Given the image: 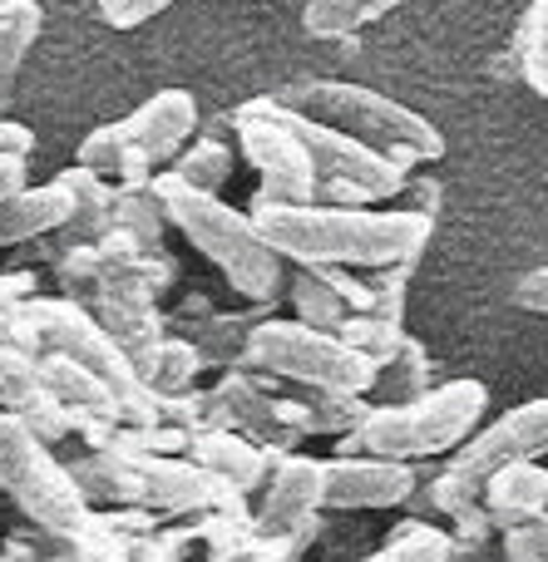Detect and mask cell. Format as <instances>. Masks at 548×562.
<instances>
[{"label": "cell", "instance_id": "obj_2", "mask_svg": "<svg viewBox=\"0 0 548 562\" xmlns=\"http://www.w3.org/2000/svg\"><path fill=\"white\" fill-rule=\"evenodd\" d=\"M154 188L164 198L168 223L233 281V291H243L253 301H272L282 291L287 257H277V247L262 237L253 213H237L217 193H203V188L183 183L178 173H158Z\"/></svg>", "mask_w": 548, "mask_h": 562}, {"label": "cell", "instance_id": "obj_1", "mask_svg": "<svg viewBox=\"0 0 548 562\" xmlns=\"http://www.w3.org/2000/svg\"><path fill=\"white\" fill-rule=\"evenodd\" d=\"M262 237L277 257L297 267H405L430 243V213L425 207H336V203H262L253 207Z\"/></svg>", "mask_w": 548, "mask_h": 562}, {"label": "cell", "instance_id": "obj_24", "mask_svg": "<svg viewBox=\"0 0 548 562\" xmlns=\"http://www.w3.org/2000/svg\"><path fill=\"white\" fill-rule=\"evenodd\" d=\"M455 558V538L440 533L430 524H405L381 553H371L366 562H450Z\"/></svg>", "mask_w": 548, "mask_h": 562}, {"label": "cell", "instance_id": "obj_15", "mask_svg": "<svg viewBox=\"0 0 548 562\" xmlns=\"http://www.w3.org/2000/svg\"><path fill=\"white\" fill-rule=\"evenodd\" d=\"M69 223V188L45 183V188H20L0 203V247L10 243H30L40 233H55V227Z\"/></svg>", "mask_w": 548, "mask_h": 562}, {"label": "cell", "instance_id": "obj_16", "mask_svg": "<svg viewBox=\"0 0 548 562\" xmlns=\"http://www.w3.org/2000/svg\"><path fill=\"white\" fill-rule=\"evenodd\" d=\"M484 508L500 528L519 524V518L548 514V474L539 469V459L529 464H504L484 479Z\"/></svg>", "mask_w": 548, "mask_h": 562}, {"label": "cell", "instance_id": "obj_12", "mask_svg": "<svg viewBox=\"0 0 548 562\" xmlns=\"http://www.w3.org/2000/svg\"><path fill=\"white\" fill-rule=\"evenodd\" d=\"M548 454V400H529V405L500 415L494 425L474 429L455 454V469L470 479H490L504 464H529V459Z\"/></svg>", "mask_w": 548, "mask_h": 562}, {"label": "cell", "instance_id": "obj_33", "mask_svg": "<svg viewBox=\"0 0 548 562\" xmlns=\"http://www.w3.org/2000/svg\"><path fill=\"white\" fill-rule=\"evenodd\" d=\"M450 562H455V558H450Z\"/></svg>", "mask_w": 548, "mask_h": 562}, {"label": "cell", "instance_id": "obj_10", "mask_svg": "<svg viewBox=\"0 0 548 562\" xmlns=\"http://www.w3.org/2000/svg\"><path fill=\"white\" fill-rule=\"evenodd\" d=\"M287 119H292L297 138L312 154L316 198H332L336 207H361V203H385V198H395L405 188V168L395 158L376 154L361 138L342 134L332 124H316V119L297 114V109H287Z\"/></svg>", "mask_w": 548, "mask_h": 562}, {"label": "cell", "instance_id": "obj_22", "mask_svg": "<svg viewBox=\"0 0 548 562\" xmlns=\"http://www.w3.org/2000/svg\"><path fill=\"white\" fill-rule=\"evenodd\" d=\"M361 395H342V390H316L312 405H297V419H302V435L316 429V435H351L356 425L366 419Z\"/></svg>", "mask_w": 548, "mask_h": 562}, {"label": "cell", "instance_id": "obj_18", "mask_svg": "<svg viewBox=\"0 0 548 562\" xmlns=\"http://www.w3.org/2000/svg\"><path fill=\"white\" fill-rule=\"evenodd\" d=\"M376 395H381V405H405V400H421L425 390H430V356H425L421 340L405 336L401 346L391 350V356L376 366Z\"/></svg>", "mask_w": 548, "mask_h": 562}, {"label": "cell", "instance_id": "obj_30", "mask_svg": "<svg viewBox=\"0 0 548 562\" xmlns=\"http://www.w3.org/2000/svg\"><path fill=\"white\" fill-rule=\"evenodd\" d=\"M168 5H174V0H99V15L114 30H134V25H144V20L164 15Z\"/></svg>", "mask_w": 548, "mask_h": 562}, {"label": "cell", "instance_id": "obj_6", "mask_svg": "<svg viewBox=\"0 0 548 562\" xmlns=\"http://www.w3.org/2000/svg\"><path fill=\"white\" fill-rule=\"evenodd\" d=\"M243 360L267 375L297 380L306 390H342V395H366L376 385V360L361 356L346 336L306 321H262L247 330Z\"/></svg>", "mask_w": 548, "mask_h": 562}, {"label": "cell", "instance_id": "obj_27", "mask_svg": "<svg viewBox=\"0 0 548 562\" xmlns=\"http://www.w3.org/2000/svg\"><path fill=\"white\" fill-rule=\"evenodd\" d=\"M174 173L183 178V183L203 188V193H217L223 178L233 173V154H227V144H217V138H198V144L174 164Z\"/></svg>", "mask_w": 548, "mask_h": 562}, {"label": "cell", "instance_id": "obj_28", "mask_svg": "<svg viewBox=\"0 0 548 562\" xmlns=\"http://www.w3.org/2000/svg\"><path fill=\"white\" fill-rule=\"evenodd\" d=\"M430 504L455 524L460 514H470V508L484 504V479H470V474H460V469L450 464V469H445V474L430 484Z\"/></svg>", "mask_w": 548, "mask_h": 562}, {"label": "cell", "instance_id": "obj_3", "mask_svg": "<svg viewBox=\"0 0 548 562\" xmlns=\"http://www.w3.org/2000/svg\"><path fill=\"white\" fill-rule=\"evenodd\" d=\"M277 104L297 109V114L316 119V124H332L342 134L361 138L366 148L395 158L401 168L411 164H435L445 154L440 128L430 124L425 114L395 104L391 94L366 85H346V79H302V85L277 89Z\"/></svg>", "mask_w": 548, "mask_h": 562}, {"label": "cell", "instance_id": "obj_19", "mask_svg": "<svg viewBox=\"0 0 548 562\" xmlns=\"http://www.w3.org/2000/svg\"><path fill=\"white\" fill-rule=\"evenodd\" d=\"M401 5L405 0H306L302 25H306V35H316V40H346Z\"/></svg>", "mask_w": 548, "mask_h": 562}, {"label": "cell", "instance_id": "obj_29", "mask_svg": "<svg viewBox=\"0 0 548 562\" xmlns=\"http://www.w3.org/2000/svg\"><path fill=\"white\" fill-rule=\"evenodd\" d=\"M504 562H548V514L504 528Z\"/></svg>", "mask_w": 548, "mask_h": 562}, {"label": "cell", "instance_id": "obj_21", "mask_svg": "<svg viewBox=\"0 0 548 562\" xmlns=\"http://www.w3.org/2000/svg\"><path fill=\"white\" fill-rule=\"evenodd\" d=\"M148 479V494L158 498V504H208L213 498V484H223V479H213L208 469H188V464H154L144 469Z\"/></svg>", "mask_w": 548, "mask_h": 562}, {"label": "cell", "instance_id": "obj_9", "mask_svg": "<svg viewBox=\"0 0 548 562\" xmlns=\"http://www.w3.org/2000/svg\"><path fill=\"white\" fill-rule=\"evenodd\" d=\"M237 124V144H243L247 164L257 168L262 188H257V203H282V207H302V203H316V168H312V154L306 144L297 138L292 119L287 109L277 104L272 94L262 99H247L237 104L233 114Z\"/></svg>", "mask_w": 548, "mask_h": 562}, {"label": "cell", "instance_id": "obj_8", "mask_svg": "<svg viewBox=\"0 0 548 562\" xmlns=\"http://www.w3.org/2000/svg\"><path fill=\"white\" fill-rule=\"evenodd\" d=\"M0 488L45 533H79L85 528V488H79V479L65 474L49 459L45 439L10 409L0 415Z\"/></svg>", "mask_w": 548, "mask_h": 562}, {"label": "cell", "instance_id": "obj_31", "mask_svg": "<svg viewBox=\"0 0 548 562\" xmlns=\"http://www.w3.org/2000/svg\"><path fill=\"white\" fill-rule=\"evenodd\" d=\"M514 301H519L524 311H539V316H548V267H539V272H524L519 281H514Z\"/></svg>", "mask_w": 548, "mask_h": 562}, {"label": "cell", "instance_id": "obj_23", "mask_svg": "<svg viewBox=\"0 0 548 562\" xmlns=\"http://www.w3.org/2000/svg\"><path fill=\"white\" fill-rule=\"evenodd\" d=\"M138 375H144V385L178 390L198 375V350L183 346V340H154V346L138 356Z\"/></svg>", "mask_w": 548, "mask_h": 562}, {"label": "cell", "instance_id": "obj_17", "mask_svg": "<svg viewBox=\"0 0 548 562\" xmlns=\"http://www.w3.org/2000/svg\"><path fill=\"white\" fill-rule=\"evenodd\" d=\"M198 464L233 488H257L267 479V469H272V449L247 445L237 435H203L198 439Z\"/></svg>", "mask_w": 548, "mask_h": 562}, {"label": "cell", "instance_id": "obj_4", "mask_svg": "<svg viewBox=\"0 0 548 562\" xmlns=\"http://www.w3.org/2000/svg\"><path fill=\"white\" fill-rule=\"evenodd\" d=\"M484 409H490V390L480 380H450L405 405H371L361 425L346 435V454L401 459V464L450 454L480 429Z\"/></svg>", "mask_w": 548, "mask_h": 562}, {"label": "cell", "instance_id": "obj_20", "mask_svg": "<svg viewBox=\"0 0 548 562\" xmlns=\"http://www.w3.org/2000/svg\"><path fill=\"white\" fill-rule=\"evenodd\" d=\"M40 40V5L35 0H0V104L15 89L30 45Z\"/></svg>", "mask_w": 548, "mask_h": 562}, {"label": "cell", "instance_id": "obj_11", "mask_svg": "<svg viewBox=\"0 0 548 562\" xmlns=\"http://www.w3.org/2000/svg\"><path fill=\"white\" fill-rule=\"evenodd\" d=\"M326 508V464L316 459H282L267 479V498L257 508V533L272 543H302Z\"/></svg>", "mask_w": 548, "mask_h": 562}, {"label": "cell", "instance_id": "obj_25", "mask_svg": "<svg viewBox=\"0 0 548 562\" xmlns=\"http://www.w3.org/2000/svg\"><path fill=\"white\" fill-rule=\"evenodd\" d=\"M514 49H519V69H524V79H529V89L548 99V0H534L529 5Z\"/></svg>", "mask_w": 548, "mask_h": 562}, {"label": "cell", "instance_id": "obj_26", "mask_svg": "<svg viewBox=\"0 0 548 562\" xmlns=\"http://www.w3.org/2000/svg\"><path fill=\"white\" fill-rule=\"evenodd\" d=\"M49 400L40 390V370L35 356L25 350H0V405H10V415H30V405Z\"/></svg>", "mask_w": 548, "mask_h": 562}, {"label": "cell", "instance_id": "obj_5", "mask_svg": "<svg viewBox=\"0 0 548 562\" xmlns=\"http://www.w3.org/2000/svg\"><path fill=\"white\" fill-rule=\"evenodd\" d=\"M198 128V104L188 89H158L148 104H138L128 119L104 124L79 144V168L99 173L109 183H148L154 164H168L188 134Z\"/></svg>", "mask_w": 548, "mask_h": 562}, {"label": "cell", "instance_id": "obj_14", "mask_svg": "<svg viewBox=\"0 0 548 562\" xmlns=\"http://www.w3.org/2000/svg\"><path fill=\"white\" fill-rule=\"evenodd\" d=\"M35 370H40V390H45L49 400H55L59 409H69V415H99V419H109V415H119V395L104 385V380L94 375V370H85V366H75V360H65V356H45V360H35Z\"/></svg>", "mask_w": 548, "mask_h": 562}, {"label": "cell", "instance_id": "obj_7", "mask_svg": "<svg viewBox=\"0 0 548 562\" xmlns=\"http://www.w3.org/2000/svg\"><path fill=\"white\" fill-rule=\"evenodd\" d=\"M5 321L20 326V340H25V346L94 370V375L119 395V405L134 409L138 400H144V375H138V366L89 311L69 306V301H30V306L10 311Z\"/></svg>", "mask_w": 548, "mask_h": 562}, {"label": "cell", "instance_id": "obj_13", "mask_svg": "<svg viewBox=\"0 0 548 562\" xmlns=\"http://www.w3.org/2000/svg\"><path fill=\"white\" fill-rule=\"evenodd\" d=\"M415 494V474L401 459L342 454L326 464V508H395Z\"/></svg>", "mask_w": 548, "mask_h": 562}, {"label": "cell", "instance_id": "obj_32", "mask_svg": "<svg viewBox=\"0 0 548 562\" xmlns=\"http://www.w3.org/2000/svg\"><path fill=\"white\" fill-rule=\"evenodd\" d=\"M30 144H35V134H30L25 124L0 119V154H30Z\"/></svg>", "mask_w": 548, "mask_h": 562}]
</instances>
